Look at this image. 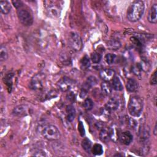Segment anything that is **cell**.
I'll use <instances>...</instances> for the list:
<instances>
[{
  "instance_id": "7c38bea8",
  "label": "cell",
  "mask_w": 157,
  "mask_h": 157,
  "mask_svg": "<svg viewBox=\"0 0 157 157\" xmlns=\"http://www.w3.org/2000/svg\"><path fill=\"white\" fill-rule=\"evenodd\" d=\"M101 78L105 82H109L112 80L113 77H115V72L112 69H104L100 71L99 73Z\"/></svg>"
},
{
  "instance_id": "603a6c76",
  "label": "cell",
  "mask_w": 157,
  "mask_h": 157,
  "mask_svg": "<svg viewBox=\"0 0 157 157\" xmlns=\"http://www.w3.org/2000/svg\"><path fill=\"white\" fill-rule=\"evenodd\" d=\"M107 46L110 50H117L120 48L121 43L119 40H117L115 39H112L108 42Z\"/></svg>"
},
{
  "instance_id": "8fae6325",
  "label": "cell",
  "mask_w": 157,
  "mask_h": 157,
  "mask_svg": "<svg viewBox=\"0 0 157 157\" xmlns=\"http://www.w3.org/2000/svg\"><path fill=\"white\" fill-rule=\"evenodd\" d=\"M118 139L123 144L128 145L132 142L133 140V136L129 131H126L119 134Z\"/></svg>"
},
{
  "instance_id": "4316f807",
  "label": "cell",
  "mask_w": 157,
  "mask_h": 157,
  "mask_svg": "<svg viewBox=\"0 0 157 157\" xmlns=\"http://www.w3.org/2000/svg\"><path fill=\"white\" fill-rule=\"evenodd\" d=\"M142 69L141 67V66L139 63H137L132 67V72L137 77H140L141 75V72Z\"/></svg>"
},
{
  "instance_id": "52a82bcc",
  "label": "cell",
  "mask_w": 157,
  "mask_h": 157,
  "mask_svg": "<svg viewBox=\"0 0 157 157\" xmlns=\"http://www.w3.org/2000/svg\"><path fill=\"white\" fill-rule=\"evenodd\" d=\"M45 5L48 15L53 18H56L60 14V7L55 1H45Z\"/></svg>"
},
{
  "instance_id": "83f0119b",
  "label": "cell",
  "mask_w": 157,
  "mask_h": 157,
  "mask_svg": "<svg viewBox=\"0 0 157 157\" xmlns=\"http://www.w3.org/2000/svg\"><path fill=\"white\" fill-rule=\"evenodd\" d=\"M116 58V55L112 53H108L106 54L105 56V60L107 63L109 64H111L114 63Z\"/></svg>"
},
{
  "instance_id": "4fadbf2b",
  "label": "cell",
  "mask_w": 157,
  "mask_h": 157,
  "mask_svg": "<svg viewBox=\"0 0 157 157\" xmlns=\"http://www.w3.org/2000/svg\"><path fill=\"white\" fill-rule=\"evenodd\" d=\"M148 20L150 23L156 24L157 22V5L154 4L151 6L148 15Z\"/></svg>"
},
{
  "instance_id": "8992f818",
  "label": "cell",
  "mask_w": 157,
  "mask_h": 157,
  "mask_svg": "<svg viewBox=\"0 0 157 157\" xmlns=\"http://www.w3.org/2000/svg\"><path fill=\"white\" fill-rule=\"evenodd\" d=\"M69 42L71 48L75 51H80L82 48L83 43L80 35L75 32L70 33Z\"/></svg>"
},
{
  "instance_id": "1f68e13d",
  "label": "cell",
  "mask_w": 157,
  "mask_h": 157,
  "mask_svg": "<svg viewBox=\"0 0 157 157\" xmlns=\"http://www.w3.org/2000/svg\"><path fill=\"white\" fill-rule=\"evenodd\" d=\"M78 131L80 134V136L82 137H83L85 134V129H84V126L83 124L82 123V121H79L78 124Z\"/></svg>"
},
{
  "instance_id": "277c9868",
  "label": "cell",
  "mask_w": 157,
  "mask_h": 157,
  "mask_svg": "<svg viewBox=\"0 0 157 157\" xmlns=\"http://www.w3.org/2000/svg\"><path fill=\"white\" fill-rule=\"evenodd\" d=\"M17 16L20 23L24 26H29L33 23V17L31 13L23 7L17 9Z\"/></svg>"
},
{
  "instance_id": "f546056e",
  "label": "cell",
  "mask_w": 157,
  "mask_h": 157,
  "mask_svg": "<svg viewBox=\"0 0 157 157\" xmlns=\"http://www.w3.org/2000/svg\"><path fill=\"white\" fill-rule=\"evenodd\" d=\"M85 82H86L90 86H91V87L94 86V85H96L98 83V80L97 78L94 77V76H90L87 78L86 80L85 81Z\"/></svg>"
},
{
  "instance_id": "6da1fadb",
  "label": "cell",
  "mask_w": 157,
  "mask_h": 157,
  "mask_svg": "<svg viewBox=\"0 0 157 157\" xmlns=\"http://www.w3.org/2000/svg\"><path fill=\"white\" fill-rule=\"evenodd\" d=\"M145 10V4L142 1H135L128 7L127 18L131 22L139 20L142 17Z\"/></svg>"
},
{
  "instance_id": "9c48e42d",
  "label": "cell",
  "mask_w": 157,
  "mask_h": 157,
  "mask_svg": "<svg viewBox=\"0 0 157 157\" xmlns=\"http://www.w3.org/2000/svg\"><path fill=\"white\" fill-rule=\"evenodd\" d=\"M73 84V81L67 77H63L57 83V87L63 92L68 91Z\"/></svg>"
},
{
  "instance_id": "ba28073f",
  "label": "cell",
  "mask_w": 157,
  "mask_h": 157,
  "mask_svg": "<svg viewBox=\"0 0 157 157\" xmlns=\"http://www.w3.org/2000/svg\"><path fill=\"white\" fill-rule=\"evenodd\" d=\"M121 105V101L117 96L111 98L105 105V111L107 113H111L117 110Z\"/></svg>"
},
{
  "instance_id": "ffe728a7",
  "label": "cell",
  "mask_w": 157,
  "mask_h": 157,
  "mask_svg": "<svg viewBox=\"0 0 157 157\" xmlns=\"http://www.w3.org/2000/svg\"><path fill=\"white\" fill-rule=\"evenodd\" d=\"M101 90L104 94L109 95L112 93V86L109 82L104 81L101 83Z\"/></svg>"
},
{
  "instance_id": "d590c367",
  "label": "cell",
  "mask_w": 157,
  "mask_h": 157,
  "mask_svg": "<svg viewBox=\"0 0 157 157\" xmlns=\"http://www.w3.org/2000/svg\"><path fill=\"white\" fill-rule=\"evenodd\" d=\"M156 127H157V124L156 123L155 125L154 126V129H153V134H154L155 136H156V132H157V131H156Z\"/></svg>"
},
{
  "instance_id": "9a60e30c",
  "label": "cell",
  "mask_w": 157,
  "mask_h": 157,
  "mask_svg": "<svg viewBox=\"0 0 157 157\" xmlns=\"http://www.w3.org/2000/svg\"><path fill=\"white\" fill-rule=\"evenodd\" d=\"M66 113L67 120L72 122L74 120L76 115L75 109L72 105H68L66 107Z\"/></svg>"
},
{
  "instance_id": "5bb4252c",
  "label": "cell",
  "mask_w": 157,
  "mask_h": 157,
  "mask_svg": "<svg viewBox=\"0 0 157 157\" xmlns=\"http://www.w3.org/2000/svg\"><path fill=\"white\" fill-rule=\"evenodd\" d=\"M126 86L127 90L129 92L133 93L137 91L139 88V84L135 79L130 78L127 80Z\"/></svg>"
},
{
  "instance_id": "7a4b0ae2",
  "label": "cell",
  "mask_w": 157,
  "mask_h": 157,
  "mask_svg": "<svg viewBox=\"0 0 157 157\" xmlns=\"http://www.w3.org/2000/svg\"><path fill=\"white\" fill-rule=\"evenodd\" d=\"M144 102L142 98L137 95L131 96L128 103V112L132 117H139L143 110Z\"/></svg>"
},
{
  "instance_id": "5b68a950",
  "label": "cell",
  "mask_w": 157,
  "mask_h": 157,
  "mask_svg": "<svg viewBox=\"0 0 157 157\" xmlns=\"http://www.w3.org/2000/svg\"><path fill=\"white\" fill-rule=\"evenodd\" d=\"M45 75L43 73H38L36 74L31 79L29 87L34 90H42L44 87V83L45 82Z\"/></svg>"
},
{
  "instance_id": "3957f363",
  "label": "cell",
  "mask_w": 157,
  "mask_h": 157,
  "mask_svg": "<svg viewBox=\"0 0 157 157\" xmlns=\"http://www.w3.org/2000/svg\"><path fill=\"white\" fill-rule=\"evenodd\" d=\"M42 136L48 140H56L61 137L58 128L55 125H47L42 131Z\"/></svg>"
},
{
  "instance_id": "44dd1931",
  "label": "cell",
  "mask_w": 157,
  "mask_h": 157,
  "mask_svg": "<svg viewBox=\"0 0 157 157\" xmlns=\"http://www.w3.org/2000/svg\"><path fill=\"white\" fill-rule=\"evenodd\" d=\"M82 147L86 153H90L92 148V143L88 138H84L82 141Z\"/></svg>"
},
{
  "instance_id": "ac0fdd59",
  "label": "cell",
  "mask_w": 157,
  "mask_h": 157,
  "mask_svg": "<svg viewBox=\"0 0 157 157\" xmlns=\"http://www.w3.org/2000/svg\"><path fill=\"white\" fill-rule=\"evenodd\" d=\"M1 11L3 14H7L10 12L11 5L7 1H1L0 2Z\"/></svg>"
},
{
  "instance_id": "836d02e7",
  "label": "cell",
  "mask_w": 157,
  "mask_h": 157,
  "mask_svg": "<svg viewBox=\"0 0 157 157\" xmlns=\"http://www.w3.org/2000/svg\"><path fill=\"white\" fill-rule=\"evenodd\" d=\"M150 83L151 85H156V70L155 71L153 74H152L151 78H150Z\"/></svg>"
},
{
  "instance_id": "f1b7e54d",
  "label": "cell",
  "mask_w": 157,
  "mask_h": 157,
  "mask_svg": "<svg viewBox=\"0 0 157 157\" xmlns=\"http://www.w3.org/2000/svg\"><path fill=\"white\" fill-rule=\"evenodd\" d=\"M83 105H84V107L85 108L86 110H90L93 109V101L88 98H86L85 101H84V104H83Z\"/></svg>"
},
{
  "instance_id": "d4e9b609",
  "label": "cell",
  "mask_w": 157,
  "mask_h": 157,
  "mask_svg": "<svg viewBox=\"0 0 157 157\" xmlns=\"http://www.w3.org/2000/svg\"><path fill=\"white\" fill-rule=\"evenodd\" d=\"M8 58V52L6 47L1 45V48H0V61L1 62L6 60Z\"/></svg>"
},
{
  "instance_id": "d6986e66",
  "label": "cell",
  "mask_w": 157,
  "mask_h": 157,
  "mask_svg": "<svg viewBox=\"0 0 157 157\" xmlns=\"http://www.w3.org/2000/svg\"><path fill=\"white\" fill-rule=\"evenodd\" d=\"M112 88L118 91H122L123 89L121 82L118 76L115 75L112 79Z\"/></svg>"
},
{
  "instance_id": "d6a6232c",
  "label": "cell",
  "mask_w": 157,
  "mask_h": 157,
  "mask_svg": "<svg viewBox=\"0 0 157 157\" xmlns=\"http://www.w3.org/2000/svg\"><path fill=\"white\" fill-rule=\"evenodd\" d=\"M12 4L15 6V7L17 9L22 7L23 6V4L21 1H12Z\"/></svg>"
},
{
  "instance_id": "cb8c5ba5",
  "label": "cell",
  "mask_w": 157,
  "mask_h": 157,
  "mask_svg": "<svg viewBox=\"0 0 157 157\" xmlns=\"http://www.w3.org/2000/svg\"><path fill=\"white\" fill-rule=\"evenodd\" d=\"M90 66V59L87 55H85L80 60V66L83 69H88Z\"/></svg>"
},
{
  "instance_id": "4dcf8cb0",
  "label": "cell",
  "mask_w": 157,
  "mask_h": 157,
  "mask_svg": "<svg viewBox=\"0 0 157 157\" xmlns=\"http://www.w3.org/2000/svg\"><path fill=\"white\" fill-rule=\"evenodd\" d=\"M128 124L129 125V126L134 129H137V122L136 120L133 119V118H129V121H128Z\"/></svg>"
},
{
  "instance_id": "484cf974",
  "label": "cell",
  "mask_w": 157,
  "mask_h": 157,
  "mask_svg": "<svg viewBox=\"0 0 157 157\" xmlns=\"http://www.w3.org/2000/svg\"><path fill=\"white\" fill-rule=\"evenodd\" d=\"M90 58L93 63L97 64L101 61V60L102 59V55L99 53L94 52L91 54Z\"/></svg>"
},
{
  "instance_id": "e575fe53",
  "label": "cell",
  "mask_w": 157,
  "mask_h": 157,
  "mask_svg": "<svg viewBox=\"0 0 157 157\" xmlns=\"http://www.w3.org/2000/svg\"><path fill=\"white\" fill-rule=\"evenodd\" d=\"M33 156H45V153L43 151L41 150H38L37 151H36L35 153H34Z\"/></svg>"
},
{
  "instance_id": "2e32d148",
  "label": "cell",
  "mask_w": 157,
  "mask_h": 157,
  "mask_svg": "<svg viewBox=\"0 0 157 157\" xmlns=\"http://www.w3.org/2000/svg\"><path fill=\"white\" fill-rule=\"evenodd\" d=\"M99 139L104 143H107L109 141L110 139V136L109 128H103L101 129L99 133Z\"/></svg>"
},
{
  "instance_id": "7402d4cb",
  "label": "cell",
  "mask_w": 157,
  "mask_h": 157,
  "mask_svg": "<svg viewBox=\"0 0 157 157\" xmlns=\"http://www.w3.org/2000/svg\"><path fill=\"white\" fill-rule=\"evenodd\" d=\"M91 151L94 155L99 156L103 153V148L101 144H95L91 148Z\"/></svg>"
},
{
  "instance_id": "e0dca14e",
  "label": "cell",
  "mask_w": 157,
  "mask_h": 157,
  "mask_svg": "<svg viewBox=\"0 0 157 157\" xmlns=\"http://www.w3.org/2000/svg\"><path fill=\"white\" fill-rule=\"evenodd\" d=\"M140 140L142 142L145 143L148 141L150 137V130L148 128H144L139 132Z\"/></svg>"
},
{
  "instance_id": "30bf717a",
  "label": "cell",
  "mask_w": 157,
  "mask_h": 157,
  "mask_svg": "<svg viewBox=\"0 0 157 157\" xmlns=\"http://www.w3.org/2000/svg\"><path fill=\"white\" fill-rule=\"evenodd\" d=\"M29 107L25 104H20L13 108L12 110V115L15 117H23L28 113Z\"/></svg>"
}]
</instances>
